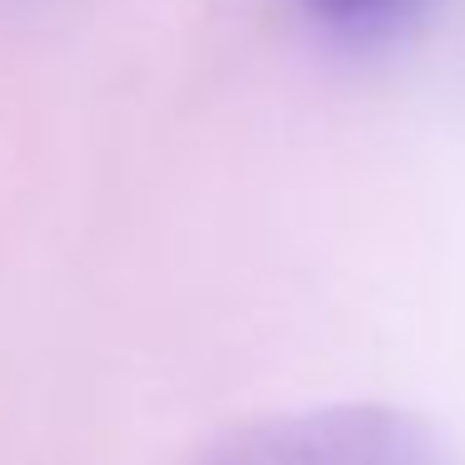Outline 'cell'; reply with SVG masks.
<instances>
[{
    "label": "cell",
    "instance_id": "obj_1",
    "mask_svg": "<svg viewBox=\"0 0 465 465\" xmlns=\"http://www.w3.org/2000/svg\"><path fill=\"white\" fill-rule=\"evenodd\" d=\"M195 465H450L420 415L401 405H315L221 435Z\"/></svg>",
    "mask_w": 465,
    "mask_h": 465
},
{
    "label": "cell",
    "instance_id": "obj_2",
    "mask_svg": "<svg viewBox=\"0 0 465 465\" xmlns=\"http://www.w3.org/2000/svg\"><path fill=\"white\" fill-rule=\"evenodd\" d=\"M321 21L345 25V31H365V25H381L401 11L405 0H305Z\"/></svg>",
    "mask_w": 465,
    "mask_h": 465
}]
</instances>
